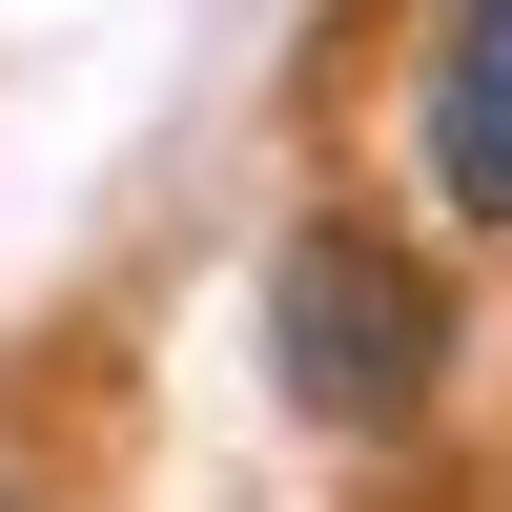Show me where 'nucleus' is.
<instances>
[{"instance_id": "2", "label": "nucleus", "mask_w": 512, "mask_h": 512, "mask_svg": "<svg viewBox=\"0 0 512 512\" xmlns=\"http://www.w3.org/2000/svg\"><path fill=\"white\" fill-rule=\"evenodd\" d=\"M431 185L512 226V0H431Z\"/></svg>"}, {"instance_id": "3", "label": "nucleus", "mask_w": 512, "mask_h": 512, "mask_svg": "<svg viewBox=\"0 0 512 512\" xmlns=\"http://www.w3.org/2000/svg\"><path fill=\"white\" fill-rule=\"evenodd\" d=\"M0 512H21V492H0Z\"/></svg>"}, {"instance_id": "1", "label": "nucleus", "mask_w": 512, "mask_h": 512, "mask_svg": "<svg viewBox=\"0 0 512 512\" xmlns=\"http://www.w3.org/2000/svg\"><path fill=\"white\" fill-rule=\"evenodd\" d=\"M267 369H287L308 431H431V390H451V287H431V246H390V226H287V267H267Z\"/></svg>"}]
</instances>
